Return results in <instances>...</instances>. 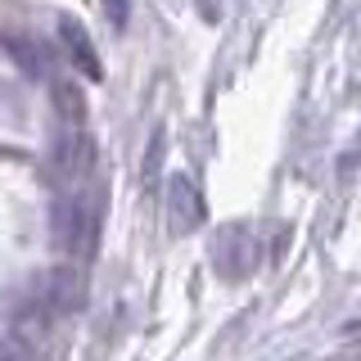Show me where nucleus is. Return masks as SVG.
Masks as SVG:
<instances>
[]
</instances>
